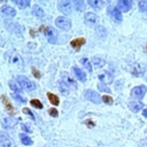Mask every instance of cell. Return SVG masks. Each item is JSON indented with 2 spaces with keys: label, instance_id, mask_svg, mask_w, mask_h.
Here are the masks:
<instances>
[{
  "label": "cell",
  "instance_id": "1",
  "mask_svg": "<svg viewBox=\"0 0 147 147\" xmlns=\"http://www.w3.org/2000/svg\"><path fill=\"white\" fill-rule=\"evenodd\" d=\"M16 82L18 83V85L22 88H24L26 91H32V90L36 88V84L33 82H31L29 78H26L25 76H17L16 77Z\"/></svg>",
  "mask_w": 147,
  "mask_h": 147
},
{
  "label": "cell",
  "instance_id": "2",
  "mask_svg": "<svg viewBox=\"0 0 147 147\" xmlns=\"http://www.w3.org/2000/svg\"><path fill=\"white\" fill-rule=\"evenodd\" d=\"M55 25L62 30H69L71 28V21L68 17L64 16H60L55 20Z\"/></svg>",
  "mask_w": 147,
  "mask_h": 147
},
{
  "label": "cell",
  "instance_id": "3",
  "mask_svg": "<svg viewBox=\"0 0 147 147\" xmlns=\"http://www.w3.org/2000/svg\"><path fill=\"white\" fill-rule=\"evenodd\" d=\"M57 7H59L60 11L63 14H70L72 10V5H71L70 0H59Z\"/></svg>",
  "mask_w": 147,
  "mask_h": 147
},
{
  "label": "cell",
  "instance_id": "4",
  "mask_svg": "<svg viewBox=\"0 0 147 147\" xmlns=\"http://www.w3.org/2000/svg\"><path fill=\"white\" fill-rule=\"evenodd\" d=\"M146 92H147V87L145 85H139V86H136L132 88L131 96H133L136 99H141V98H144Z\"/></svg>",
  "mask_w": 147,
  "mask_h": 147
},
{
  "label": "cell",
  "instance_id": "5",
  "mask_svg": "<svg viewBox=\"0 0 147 147\" xmlns=\"http://www.w3.org/2000/svg\"><path fill=\"white\" fill-rule=\"evenodd\" d=\"M84 96L88 101H92L93 103H100L101 102V96L93 90H86L85 93H84Z\"/></svg>",
  "mask_w": 147,
  "mask_h": 147
},
{
  "label": "cell",
  "instance_id": "6",
  "mask_svg": "<svg viewBox=\"0 0 147 147\" xmlns=\"http://www.w3.org/2000/svg\"><path fill=\"white\" fill-rule=\"evenodd\" d=\"M108 14H109V16H110L115 22L121 23V22L123 21L122 14H121L119 9H118V8H116V7H113V6L108 7Z\"/></svg>",
  "mask_w": 147,
  "mask_h": 147
},
{
  "label": "cell",
  "instance_id": "7",
  "mask_svg": "<svg viewBox=\"0 0 147 147\" xmlns=\"http://www.w3.org/2000/svg\"><path fill=\"white\" fill-rule=\"evenodd\" d=\"M84 20H85V23H86L88 26H95V25L99 23L98 16H96L94 13H91V11H87V13L85 14Z\"/></svg>",
  "mask_w": 147,
  "mask_h": 147
},
{
  "label": "cell",
  "instance_id": "8",
  "mask_svg": "<svg viewBox=\"0 0 147 147\" xmlns=\"http://www.w3.org/2000/svg\"><path fill=\"white\" fill-rule=\"evenodd\" d=\"M41 29L44 30V33H45L46 38L48 39V41L52 42V44H54L56 41V32H55V30L53 28H51V26L41 28Z\"/></svg>",
  "mask_w": 147,
  "mask_h": 147
},
{
  "label": "cell",
  "instance_id": "9",
  "mask_svg": "<svg viewBox=\"0 0 147 147\" xmlns=\"http://www.w3.org/2000/svg\"><path fill=\"white\" fill-rule=\"evenodd\" d=\"M117 7H118L119 11L126 13L132 8V0H118Z\"/></svg>",
  "mask_w": 147,
  "mask_h": 147
},
{
  "label": "cell",
  "instance_id": "10",
  "mask_svg": "<svg viewBox=\"0 0 147 147\" xmlns=\"http://www.w3.org/2000/svg\"><path fill=\"white\" fill-rule=\"evenodd\" d=\"M145 71H146V65L142 64V63H137V64H134V65L132 67V69H131L132 75H133V76H138V77L141 76V75H144Z\"/></svg>",
  "mask_w": 147,
  "mask_h": 147
},
{
  "label": "cell",
  "instance_id": "11",
  "mask_svg": "<svg viewBox=\"0 0 147 147\" xmlns=\"http://www.w3.org/2000/svg\"><path fill=\"white\" fill-rule=\"evenodd\" d=\"M11 139L6 133H0V147H11Z\"/></svg>",
  "mask_w": 147,
  "mask_h": 147
},
{
  "label": "cell",
  "instance_id": "12",
  "mask_svg": "<svg viewBox=\"0 0 147 147\" xmlns=\"http://www.w3.org/2000/svg\"><path fill=\"white\" fill-rule=\"evenodd\" d=\"M1 14L7 17H14L16 15V10L10 6H2L1 7Z\"/></svg>",
  "mask_w": 147,
  "mask_h": 147
},
{
  "label": "cell",
  "instance_id": "13",
  "mask_svg": "<svg viewBox=\"0 0 147 147\" xmlns=\"http://www.w3.org/2000/svg\"><path fill=\"white\" fill-rule=\"evenodd\" d=\"M85 41H86L85 38H76V39H74V40L70 41V46L78 51V49L85 44Z\"/></svg>",
  "mask_w": 147,
  "mask_h": 147
},
{
  "label": "cell",
  "instance_id": "14",
  "mask_svg": "<svg viewBox=\"0 0 147 147\" xmlns=\"http://www.w3.org/2000/svg\"><path fill=\"white\" fill-rule=\"evenodd\" d=\"M72 71L76 75V78H78L82 82H85L86 80V74L82 69H79L78 67H72Z\"/></svg>",
  "mask_w": 147,
  "mask_h": 147
},
{
  "label": "cell",
  "instance_id": "15",
  "mask_svg": "<svg viewBox=\"0 0 147 147\" xmlns=\"http://www.w3.org/2000/svg\"><path fill=\"white\" fill-rule=\"evenodd\" d=\"M142 107H144V103L140 102V101H131V102H129V108L134 113H138L140 109H142Z\"/></svg>",
  "mask_w": 147,
  "mask_h": 147
},
{
  "label": "cell",
  "instance_id": "16",
  "mask_svg": "<svg viewBox=\"0 0 147 147\" xmlns=\"http://www.w3.org/2000/svg\"><path fill=\"white\" fill-rule=\"evenodd\" d=\"M1 101L3 102V105H5L6 109H7V111H8L9 114H14V107L11 106V103L9 102L8 98H7L5 94H3V95H1Z\"/></svg>",
  "mask_w": 147,
  "mask_h": 147
},
{
  "label": "cell",
  "instance_id": "17",
  "mask_svg": "<svg viewBox=\"0 0 147 147\" xmlns=\"http://www.w3.org/2000/svg\"><path fill=\"white\" fill-rule=\"evenodd\" d=\"M87 2L90 5V7H92L93 9H96V10L101 9L102 6H103V1L102 0H87Z\"/></svg>",
  "mask_w": 147,
  "mask_h": 147
},
{
  "label": "cell",
  "instance_id": "18",
  "mask_svg": "<svg viewBox=\"0 0 147 147\" xmlns=\"http://www.w3.org/2000/svg\"><path fill=\"white\" fill-rule=\"evenodd\" d=\"M32 14H33L34 16L39 17V18L44 17V10H42L41 7H39L38 5H34V6L32 7Z\"/></svg>",
  "mask_w": 147,
  "mask_h": 147
},
{
  "label": "cell",
  "instance_id": "19",
  "mask_svg": "<svg viewBox=\"0 0 147 147\" xmlns=\"http://www.w3.org/2000/svg\"><path fill=\"white\" fill-rule=\"evenodd\" d=\"M92 63L94 64V67H96V68H101V67H103V65L106 64V61H105L103 59L99 57V56H94V57L92 59Z\"/></svg>",
  "mask_w": 147,
  "mask_h": 147
},
{
  "label": "cell",
  "instance_id": "20",
  "mask_svg": "<svg viewBox=\"0 0 147 147\" xmlns=\"http://www.w3.org/2000/svg\"><path fill=\"white\" fill-rule=\"evenodd\" d=\"M72 3H74V7L77 11H83L85 8L84 0H72Z\"/></svg>",
  "mask_w": 147,
  "mask_h": 147
},
{
  "label": "cell",
  "instance_id": "21",
  "mask_svg": "<svg viewBox=\"0 0 147 147\" xmlns=\"http://www.w3.org/2000/svg\"><path fill=\"white\" fill-rule=\"evenodd\" d=\"M59 90H60V92H61L62 94H68L70 87H69V85H68L67 83H64L63 80H61V82L59 83Z\"/></svg>",
  "mask_w": 147,
  "mask_h": 147
},
{
  "label": "cell",
  "instance_id": "22",
  "mask_svg": "<svg viewBox=\"0 0 147 147\" xmlns=\"http://www.w3.org/2000/svg\"><path fill=\"white\" fill-rule=\"evenodd\" d=\"M47 98H48V100H49V102L53 105V106H59V103H60V100H59V96H56L55 94H53V93H51V92H48L47 93Z\"/></svg>",
  "mask_w": 147,
  "mask_h": 147
},
{
  "label": "cell",
  "instance_id": "23",
  "mask_svg": "<svg viewBox=\"0 0 147 147\" xmlns=\"http://www.w3.org/2000/svg\"><path fill=\"white\" fill-rule=\"evenodd\" d=\"M20 139H21L22 144L25 145V146H30V145H32V140H31V138H30L28 134L21 133V134H20Z\"/></svg>",
  "mask_w": 147,
  "mask_h": 147
},
{
  "label": "cell",
  "instance_id": "24",
  "mask_svg": "<svg viewBox=\"0 0 147 147\" xmlns=\"http://www.w3.org/2000/svg\"><path fill=\"white\" fill-rule=\"evenodd\" d=\"M80 63L83 64V67H85V69H87V71H90V72L92 71V63L88 59H86V57L80 59Z\"/></svg>",
  "mask_w": 147,
  "mask_h": 147
},
{
  "label": "cell",
  "instance_id": "25",
  "mask_svg": "<svg viewBox=\"0 0 147 147\" xmlns=\"http://www.w3.org/2000/svg\"><path fill=\"white\" fill-rule=\"evenodd\" d=\"M63 82H64V83H67L69 86H74V88H76V86H77V85H76V82H75L72 78H70L67 74H64V75H63Z\"/></svg>",
  "mask_w": 147,
  "mask_h": 147
},
{
  "label": "cell",
  "instance_id": "26",
  "mask_svg": "<svg viewBox=\"0 0 147 147\" xmlns=\"http://www.w3.org/2000/svg\"><path fill=\"white\" fill-rule=\"evenodd\" d=\"M13 2H15L20 8H26L30 5V0H13Z\"/></svg>",
  "mask_w": 147,
  "mask_h": 147
},
{
  "label": "cell",
  "instance_id": "27",
  "mask_svg": "<svg viewBox=\"0 0 147 147\" xmlns=\"http://www.w3.org/2000/svg\"><path fill=\"white\" fill-rule=\"evenodd\" d=\"M2 126L5 129H9V127H13L14 126V121L10 118V117H7L2 121Z\"/></svg>",
  "mask_w": 147,
  "mask_h": 147
},
{
  "label": "cell",
  "instance_id": "28",
  "mask_svg": "<svg viewBox=\"0 0 147 147\" xmlns=\"http://www.w3.org/2000/svg\"><path fill=\"white\" fill-rule=\"evenodd\" d=\"M138 7L141 11L147 13V0H139L138 1Z\"/></svg>",
  "mask_w": 147,
  "mask_h": 147
},
{
  "label": "cell",
  "instance_id": "29",
  "mask_svg": "<svg viewBox=\"0 0 147 147\" xmlns=\"http://www.w3.org/2000/svg\"><path fill=\"white\" fill-rule=\"evenodd\" d=\"M9 87H10V88H11L14 92H17V93H20V92L22 91V87H21L20 85L15 84V83H14V82H11V80L9 82Z\"/></svg>",
  "mask_w": 147,
  "mask_h": 147
},
{
  "label": "cell",
  "instance_id": "30",
  "mask_svg": "<svg viewBox=\"0 0 147 147\" xmlns=\"http://www.w3.org/2000/svg\"><path fill=\"white\" fill-rule=\"evenodd\" d=\"M30 103H31V106H33L34 108H37V109H42V103L39 101V100H37V99H32L31 101H30Z\"/></svg>",
  "mask_w": 147,
  "mask_h": 147
},
{
  "label": "cell",
  "instance_id": "31",
  "mask_svg": "<svg viewBox=\"0 0 147 147\" xmlns=\"http://www.w3.org/2000/svg\"><path fill=\"white\" fill-rule=\"evenodd\" d=\"M101 100H102L105 103H107V105H111V103L114 102V100H113V98H111L110 95H103V96L101 98Z\"/></svg>",
  "mask_w": 147,
  "mask_h": 147
},
{
  "label": "cell",
  "instance_id": "32",
  "mask_svg": "<svg viewBox=\"0 0 147 147\" xmlns=\"http://www.w3.org/2000/svg\"><path fill=\"white\" fill-rule=\"evenodd\" d=\"M13 98H14L15 100H17L18 102H22V103H25V102H26V100H25L23 96H21L20 94H17V93H14V94H13Z\"/></svg>",
  "mask_w": 147,
  "mask_h": 147
},
{
  "label": "cell",
  "instance_id": "33",
  "mask_svg": "<svg viewBox=\"0 0 147 147\" xmlns=\"http://www.w3.org/2000/svg\"><path fill=\"white\" fill-rule=\"evenodd\" d=\"M23 113H24V114H26V115H28L30 118L34 119V115H33V113H32V111H31L29 108H23Z\"/></svg>",
  "mask_w": 147,
  "mask_h": 147
},
{
  "label": "cell",
  "instance_id": "34",
  "mask_svg": "<svg viewBox=\"0 0 147 147\" xmlns=\"http://www.w3.org/2000/svg\"><path fill=\"white\" fill-rule=\"evenodd\" d=\"M48 114H49L52 117H57L59 111H57L55 108H51V109H48Z\"/></svg>",
  "mask_w": 147,
  "mask_h": 147
},
{
  "label": "cell",
  "instance_id": "35",
  "mask_svg": "<svg viewBox=\"0 0 147 147\" xmlns=\"http://www.w3.org/2000/svg\"><path fill=\"white\" fill-rule=\"evenodd\" d=\"M32 74H33V76H34L36 78H40V77H41V74H40L36 68H32Z\"/></svg>",
  "mask_w": 147,
  "mask_h": 147
},
{
  "label": "cell",
  "instance_id": "36",
  "mask_svg": "<svg viewBox=\"0 0 147 147\" xmlns=\"http://www.w3.org/2000/svg\"><path fill=\"white\" fill-rule=\"evenodd\" d=\"M99 90H101V91H105V92H109L110 91V88H108L105 84H99Z\"/></svg>",
  "mask_w": 147,
  "mask_h": 147
},
{
  "label": "cell",
  "instance_id": "37",
  "mask_svg": "<svg viewBox=\"0 0 147 147\" xmlns=\"http://www.w3.org/2000/svg\"><path fill=\"white\" fill-rule=\"evenodd\" d=\"M139 146H140V147H147V138H146V139H142V140H140V142H139Z\"/></svg>",
  "mask_w": 147,
  "mask_h": 147
},
{
  "label": "cell",
  "instance_id": "38",
  "mask_svg": "<svg viewBox=\"0 0 147 147\" xmlns=\"http://www.w3.org/2000/svg\"><path fill=\"white\" fill-rule=\"evenodd\" d=\"M22 129H23V130H25L26 132H31V129H30L26 124H23V125H22Z\"/></svg>",
  "mask_w": 147,
  "mask_h": 147
},
{
  "label": "cell",
  "instance_id": "39",
  "mask_svg": "<svg viewBox=\"0 0 147 147\" xmlns=\"http://www.w3.org/2000/svg\"><path fill=\"white\" fill-rule=\"evenodd\" d=\"M85 123L87 124V126H94V123L91 122V121H85Z\"/></svg>",
  "mask_w": 147,
  "mask_h": 147
},
{
  "label": "cell",
  "instance_id": "40",
  "mask_svg": "<svg viewBox=\"0 0 147 147\" xmlns=\"http://www.w3.org/2000/svg\"><path fill=\"white\" fill-rule=\"evenodd\" d=\"M142 115H144L145 117H147V108H146V109H145V110L142 111Z\"/></svg>",
  "mask_w": 147,
  "mask_h": 147
},
{
  "label": "cell",
  "instance_id": "41",
  "mask_svg": "<svg viewBox=\"0 0 147 147\" xmlns=\"http://www.w3.org/2000/svg\"><path fill=\"white\" fill-rule=\"evenodd\" d=\"M1 1H7V0H1Z\"/></svg>",
  "mask_w": 147,
  "mask_h": 147
}]
</instances>
